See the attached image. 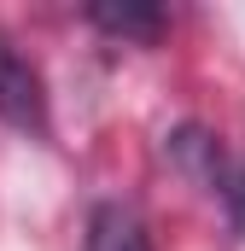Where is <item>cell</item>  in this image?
I'll list each match as a JSON object with an SVG mask.
<instances>
[{
	"mask_svg": "<svg viewBox=\"0 0 245 251\" xmlns=\"http://www.w3.org/2000/svg\"><path fill=\"white\" fill-rule=\"evenodd\" d=\"M0 117L24 134H47V82L12 35H0Z\"/></svg>",
	"mask_w": 245,
	"mask_h": 251,
	"instance_id": "6da1fadb",
	"label": "cell"
},
{
	"mask_svg": "<svg viewBox=\"0 0 245 251\" xmlns=\"http://www.w3.org/2000/svg\"><path fill=\"white\" fill-rule=\"evenodd\" d=\"M170 152L181 158L204 187H222V146H216L204 128H175V134H170Z\"/></svg>",
	"mask_w": 245,
	"mask_h": 251,
	"instance_id": "277c9868",
	"label": "cell"
},
{
	"mask_svg": "<svg viewBox=\"0 0 245 251\" xmlns=\"http://www.w3.org/2000/svg\"><path fill=\"white\" fill-rule=\"evenodd\" d=\"M88 24L94 29H105V35H117V41H158L164 35V12L158 6H146V0H94L88 6Z\"/></svg>",
	"mask_w": 245,
	"mask_h": 251,
	"instance_id": "3957f363",
	"label": "cell"
},
{
	"mask_svg": "<svg viewBox=\"0 0 245 251\" xmlns=\"http://www.w3.org/2000/svg\"><path fill=\"white\" fill-rule=\"evenodd\" d=\"M88 251H152V234H146L134 204L105 199L88 210Z\"/></svg>",
	"mask_w": 245,
	"mask_h": 251,
	"instance_id": "7a4b0ae2",
	"label": "cell"
}]
</instances>
